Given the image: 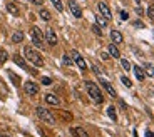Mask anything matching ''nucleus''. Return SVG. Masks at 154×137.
Listing matches in <instances>:
<instances>
[{"mask_svg":"<svg viewBox=\"0 0 154 137\" xmlns=\"http://www.w3.org/2000/svg\"><path fill=\"white\" fill-rule=\"evenodd\" d=\"M24 55H25L27 60L30 62V64H34L35 67L44 65V57H42L35 49H32V47H25V49H24Z\"/></svg>","mask_w":154,"mask_h":137,"instance_id":"nucleus-1","label":"nucleus"},{"mask_svg":"<svg viewBox=\"0 0 154 137\" xmlns=\"http://www.w3.org/2000/svg\"><path fill=\"white\" fill-rule=\"evenodd\" d=\"M86 87H87V92H89V95H91V100H94L96 104H102L104 95H102V92H101V87H97L94 82H87Z\"/></svg>","mask_w":154,"mask_h":137,"instance_id":"nucleus-2","label":"nucleus"},{"mask_svg":"<svg viewBox=\"0 0 154 137\" xmlns=\"http://www.w3.org/2000/svg\"><path fill=\"white\" fill-rule=\"evenodd\" d=\"M30 37H32V42H34V45L37 47V49H44V35L40 34V30H39V27H32L30 29Z\"/></svg>","mask_w":154,"mask_h":137,"instance_id":"nucleus-3","label":"nucleus"},{"mask_svg":"<svg viewBox=\"0 0 154 137\" xmlns=\"http://www.w3.org/2000/svg\"><path fill=\"white\" fill-rule=\"evenodd\" d=\"M35 114L39 119H42V121H45L47 124H54L55 122V119H54V115H52L50 110H47V109H44V107H37L35 109Z\"/></svg>","mask_w":154,"mask_h":137,"instance_id":"nucleus-4","label":"nucleus"},{"mask_svg":"<svg viewBox=\"0 0 154 137\" xmlns=\"http://www.w3.org/2000/svg\"><path fill=\"white\" fill-rule=\"evenodd\" d=\"M71 55H72V57H71V59H72V62H74V64H77L81 70H86V69H87V64H86V60H84V59H82V55H81V54H79L77 50H72V54H71Z\"/></svg>","mask_w":154,"mask_h":137,"instance_id":"nucleus-5","label":"nucleus"},{"mask_svg":"<svg viewBox=\"0 0 154 137\" xmlns=\"http://www.w3.org/2000/svg\"><path fill=\"white\" fill-rule=\"evenodd\" d=\"M99 12H101V15L106 19V20H111L112 19V14H111V10H109V5L106 4V2H99Z\"/></svg>","mask_w":154,"mask_h":137,"instance_id":"nucleus-6","label":"nucleus"},{"mask_svg":"<svg viewBox=\"0 0 154 137\" xmlns=\"http://www.w3.org/2000/svg\"><path fill=\"white\" fill-rule=\"evenodd\" d=\"M24 90H25L29 95H37V92H39V85H37L35 82L29 80V82L24 84Z\"/></svg>","mask_w":154,"mask_h":137,"instance_id":"nucleus-7","label":"nucleus"},{"mask_svg":"<svg viewBox=\"0 0 154 137\" xmlns=\"http://www.w3.org/2000/svg\"><path fill=\"white\" fill-rule=\"evenodd\" d=\"M44 37H45V40L49 45H57V42H59V39H57L55 32L52 30V29H47L45 34H44Z\"/></svg>","mask_w":154,"mask_h":137,"instance_id":"nucleus-8","label":"nucleus"},{"mask_svg":"<svg viewBox=\"0 0 154 137\" xmlns=\"http://www.w3.org/2000/svg\"><path fill=\"white\" fill-rule=\"evenodd\" d=\"M69 9H71L72 15L76 17V19H82V10H81V7L77 5L76 0H71V2H69Z\"/></svg>","mask_w":154,"mask_h":137,"instance_id":"nucleus-9","label":"nucleus"},{"mask_svg":"<svg viewBox=\"0 0 154 137\" xmlns=\"http://www.w3.org/2000/svg\"><path fill=\"white\" fill-rule=\"evenodd\" d=\"M99 82H101V85H102L104 89H106V90L109 92V95H112V97H116V95H117V92H116V89H114V87L111 85V82H107L106 79H102L101 75H99Z\"/></svg>","mask_w":154,"mask_h":137,"instance_id":"nucleus-10","label":"nucleus"},{"mask_svg":"<svg viewBox=\"0 0 154 137\" xmlns=\"http://www.w3.org/2000/svg\"><path fill=\"white\" fill-rule=\"evenodd\" d=\"M45 102L47 104H50V105H60V99L57 95H54V94H45Z\"/></svg>","mask_w":154,"mask_h":137,"instance_id":"nucleus-11","label":"nucleus"},{"mask_svg":"<svg viewBox=\"0 0 154 137\" xmlns=\"http://www.w3.org/2000/svg\"><path fill=\"white\" fill-rule=\"evenodd\" d=\"M111 40H112V44H121L122 42V34L119 30H112L111 32Z\"/></svg>","mask_w":154,"mask_h":137,"instance_id":"nucleus-12","label":"nucleus"},{"mask_svg":"<svg viewBox=\"0 0 154 137\" xmlns=\"http://www.w3.org/2000/svg\"><path fill=\"white\" fill-rule=\"evenodd\" d=\"M132 69H134V74H136V77H137V80H144V79H146V72H144L139 65H134Z\"/></svg>","mask_w":154,"mask_h":137,"instance_id":"nucleus-13","label":"nucleus"},{"mask_svg":"<svg viewBox=\"0 0 154 137\" xmlns=\"http://www.w3.org/2000/svg\"><path fill=\"white\" fill-rule=\"evenodd\" d=\"M71 132L74 134V136H81V137H87V136H89L87 131H84L82 127H72Z\"/></svg>","mask_w":154,"mask_h":137,"instance_id":"nucleus-14","label":"nucleus"},{"mask_svg":"<svg viewBox=\"0 0 154 137\" xmlns=\"http://www.w3.org/2000/svg\"><path fill=\"white\" fill-rule=\"evenodd\" d=\"M109 55H112L114 59H119L121 54H119V49L116 47V44H111V45H109Z\"/></svg>","mask_w":154,"mask_h":137,"instance_id":"nucleus-15","label":"nucleus"},{"mask_svg":"<svg viewBox=\"0 0 154 137\" xmlns=\"http://www.w3.org/2000/svg\"><path fill=\"white\" fill-rule=\"evenodd\" d=\"M39 17H40L44 22H49L50 20V12L45 10V9H40V10H39Z\"/></svg>","mask_w":154,"mask_h":137,"instance_id":"nucleus-16","label":"nucleus"},{"mask_svg":"<svg viewBox=\"0 0 154 137\" xmlns=\"http://www.w3.org/2000/svg\"><path fill=\"white\" fill-rule=\"evenodd\" d=\"M24 40V32H15L14 35H12V42L14 44H19V42Z\"/></svg>","mask_w":154,"mask_h":137,"instance_id":"nucleus-17","label":"nucleus"},{"mask_svg":"<svg viewBox=\"0 0 154 137\" xmlns=\"http://www.w3.org/2000/svg\"><path fill=\"white\" fill-rule=\"evenodd\" d=\"M7 10L10 12L12 15H19V14H20V12H19V9L15 7V4H9V5H7Z\"/></svg>","mask_w":154,"mask_h":137,"instance_id":"nucleus-18","label":"nucleus"},{"mask_svg":"<svg viewBox=\"0 0 154 137\" xmlns=\"http://www.w3.org/2000/svg\"><path fill=\"white\" fill-rule=\"evenodd\" d=\"M107 114H109V117H111V121H117V115H116V109H114L112 105H109V107H107Z\"/></svg>","mask_w":154,"mask_h":137,"instance_id":"nucleus-19","label":"nucleus"},{"mask_svg":"<svg viewBox=\"0 0 154 137\" xmlns=\"http://www.w3.org/2000/svg\"><path fill=\"white\" fill-rule=\"evenodd\" d=\"M7 60H9V54H7V50H0V65H4Z\"/></svg>","mask_w":154,"mask_h":137,"instance_id":"nucleus-20","label":"nucleus"},{"mask_svg":"<svg viewBox=\"0 0 154 137\" xmlns=\"http://www.w3.org/2000/svg\"><path fill=\"white\" fill-rule=\"evenodd\" d=\"M50 2L54 4V7H55V9H57L59 12L64 10V5H62V2H60V0H50Z\"/></svg>","mask_w":154,"mask_h":137,"instance_id":"nucleus-21","label":"nucleus"},{"mask_svg":"<svg viewBox=\"0 0 154 137\" xmlns=\"http://www.w3.org/2000/svg\"><path fill=\"white\" fill-rule=\"evenodd\" d=\"M91 29H92V32H94V34H96L97 37H101V35H102V30H101V27H99L97 24H94V25L91 27Z\"/></svg>","mask_w":154,"mask_h":137,"instance_id":"nucleus-22","label":"nucleus"},{"mask_svg":"<svg viewBox=\"0 0 154 137\" xmlns=\"http://www.w3.org/2000/svg\"><path fill=\"white\" fill-rule=\"evenodd\" d=\"M14 60H15V62H17V64H19V65H20V67H24V69H25V70H27V64H25V62H24V60H22V59H20V57H19V55H15V57H14Z\"/></svg>","mask_w":154,"mask_h":137,"instance_id":"nucleus-23","label":"nucleus"},{"mask_svg":"<svg viewBox=\"0 0 154 137\" xmlns=\"http://www.w3.org/2000/svg\"><path fill=\"white\" fill-rule=\"evenodd\" d=\"M121 64H122V67L126 69V70H131V64H129L127 59H121Z\"/></svg>","mask_w":154,"mask_h":137,"instance_id":"nucleus-24","label":"nucleus"},{"mask_svg":"<svg viewBox=\"0 0 154 137\" xmlns=\"http://www.w3.org/2000/svg\"><path fill=\"white\" fill-rule=\"evenodd\" d=\"M121 82H122V84H124V85H126V87H132V82H131V80H129V79H127V77H121Z\"/></svg>","mask_w":154,"mask_h":137,"instance_id":"nucleus-25","label":"nucleus"},{"mask_svg":"<svg viewBox=\"0 0 154 137\" xmlns=\"http://www.w3.org/2000/svg\"><path fill=\"white\" fill-rule=\"evenodd\" d=\"M62 62H64L65 65H72V64H74V62H72V59L69 55H64V57H62Z\"/></svg>","mask_w":154,"mask_h":137,"instance_id":"nucleus-26","label":"nucleus"},{"mask_svg":"<svg viewBox=\"0 0 154 137\" xmlns=\"http://www.w3.org/2000/svg\"><path fill=\"white\" fill-rule=\"evenodd\" d=\"M148 17L151 19V20L154 19V9H153V7H149V9H148Z\"/></svg>","mask_w":154,"mask_h":137,"instance_id":"nucleus-27","label":"nucleus"},{"mask_svg":"<svg viewBox=\"0 0 154 137\" xmlns=\"http://www.w3.org/2000/svg\"><path fill=\"white\" fill-rule=\"evenodd\" d=\"M96 20H97V25L99 27H106V24H107V22L102 20V19H96Z\"/></svg>","mask_w":154,"mask_h":137,"instance_id":"nucleus-28","label":"nucleus"},{"mask_svg":"<svg viewBox=\"0 0 154 137\" xmlns=\"http://www.w3.org/2000/svg\"><path fill=\"white\" fill-rule=\"evenodd\" d=\"M42 84H44V85H49V84H50V79L44 77V79H42Z\"/></svg>","mask_w":154,"mask_h":137,"instance_id":"nucleus-29","label":"nucleus"},{"mask_svg":"<svg viewBox=\"0 0 154 137\" xmlns=\"http://www.w3.org/2000/svg\"><path fill=\"white\" fill-rule=\"evenodd\" d=\"M101 59H102V60H107V59H109V54L102 52V54H101Z\"/></svg>","mask_w":154,"mask_h":137,"instance_id":"nucleus-30","label":"nucleus"},{"mask_svg":"<svg viewBox=\"0 0 154 137\" xmlns=\"http://www.w3.org/2000/svg\"><path fill=\"white\" fill-rule=\"evenodd\" d=\"M121 17H122V20H127V12H122V14H121Z\"/></svg>","mask_w":154,"mask_h":137,"instance_id":"nucleus-31","label":"nucleus"},{"mask_svg":"<svg viewBox=\"0 0 154 137\" xmlns=\"http://www.w3.org/2000/svg\"><path fill=\"white\" fill-rule=\"evenodd\" d=\"M10 77H12V80L15 82V84H19V79H17V77L14 75V74H12V72H10Z\"/></svg>","mask_w":154,"mask_h":137,"instance_id":"nucleus-32","label":"nucleus"},{"mask_svg":"<svg viewBox=\"0 0 154 137\" xmlns=\"http://www.w3.org/2000/svg\"><path fill=\"white\" fill-rule=\"evenodd\" d=\"M32 4H35V5H42V0H30Z\"/></svg>","mask_w":154,"mask_h":137,"instance_id":"nucleus-33","label":"nucleus"},{"mask_svg":"<svg viewBox=\"0 0 154 137\" xmlns=\"http://www.w3.org/2000/svg\"><path fill=\"white\" fill-rule=\"evenodd\" d=\"M136 2H137V4H139V2H141V0H136Z\"/></svg>","mask_w":154,"mask_h":137,"instance_id":"nucleus-34","label":"nucleus"}]
</instances>
